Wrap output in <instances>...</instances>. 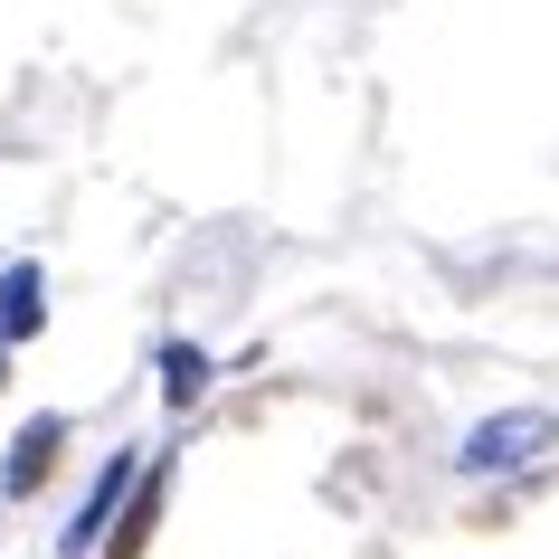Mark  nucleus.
<instances>
[{"mask_svg": "<svg viewBox=\"0 0 559 559\" xmlns=\"http://www.w3.org/2000/svg\"><path fill=\"white\" fill-rule=\"evenodd\" d=\"M550 445H559V417H550V408H493V417H474L465 445H455V484H502V474H531Z\"/></svg>", "mask_w": 559, "mask_h": 559, "instance_id": "nucleus-1", "label": "nucleus"}, {"mask_svg": "<svg viewBox=\"0 0 559 559\" xmlns=\"http://www.w3.org/2000/svg\"><path fill=\"white\" fill-rule=\"evenodd\" d=\"M67 445H76V417L67 408H29L20 437H10V455H0V502H38L48 484H58Z\"/></svg>", "mask_w": 559, "mask_h": 559, "instance_id": "nucleus-2", "label": "nucleus"}, {"mask_svg": "<svg viewBox=\"0 0 559 559\" xmlns=\"http://www.w3.org/2000/svg\"><path fill=\"white\" fill-rule=\"evenodd\" d=\"M171 484H180V455L152 445L143 474H133V493H123V512L105 522V540H95V559H152V531H162V512H171Z\"/></svg>", "mask_w": 559, "mask_h": 559, "instance_id": "nucleus-3", "label": "nucleus"}, {"mask_svg": "<svg viewBox=\"0 0 559 559\" xmlns=\"http://www.w3.org/2000/svg\"><path fill=\"white\" fill-rule=\"evenodd\" d=\"M143 455H152V445H115V455L95 465L86 502H76V512H67V531H58V559H95V540H105V522L123 512V493H133V474H143Z\"/></svg>", "mask_w": 559, "mask_h": 559, "instance_id": "nucleus-4", "label": "nucleus"}, {"mask_svg": "<svg viewBox=\"0 0 559 559\" xmlns=\"http://www.w3.org/2000/svg\"><path fill=\"white\" fill-rule=\"evenodd\" d=\"M0 332H10V352H29L38 332H48V265L38 257L0 265Z\"/></svg>", "mask_w": 559, "mask_h": 559, "instance_id": "nucleus-5", "label": "nucleus"}, {"mask_svg": "<svg viewBox=\"0 0 559 559\" xmlns=\"http://www.w3.org/2000/svg\"><path fill=\"white\" fill-rule=\"evenodd\" d=\"M209 389H218V360H209L190 332H171V342H162V408H200Z\"/></svg>", "mask_w": 559, "mask_h": 559, "instance_id": "nucleus-6", "label": "nucleus"}, {"mask_svg": "<svg viewBox=\"0 0 559 559\" xmlns=\"http://www.w3.org/2000/svg\"><path fill=\"white\" fill-rule=\"evenodd\" d=\"M10 360H20V352H10V332H0V389H10Z\"/></svg>", "mask_w": 559, "mask_h": 559, "instance_id": "nucleus-7", "label": "nucleus"}]
</instances>
